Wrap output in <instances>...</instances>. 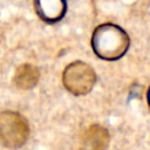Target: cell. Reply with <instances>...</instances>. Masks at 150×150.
I'll return each mask as SVG.
<instances>
[{
    "instance_id": "7",
    "label": "cell",
    "mask_w": 150,
    "mask_h": 150,
    "mask_svg": "<svg viewBox=\"0 0 150 150\" xmlns=\"http://www.w3.org/2000/svg\"><path fill=\"white\" fill-rule=\"evenodd\" d=\"M146 100H148V104L150 107V87L148 88V91H146Z\"/></svg>"
},
{
    "instance_id": "4",
    "label": "cell",
    "mask_w": 150,
    "mask_h": 150,
    "mask_svg": "<svg viewBox=\"0 0 150 150\" xmlns=\"http://www.w3.org/2000/svg\"><path fill=\"white\" fill-rule=\"evenodd\" d=\"M38 16L46 23L61 21L67 12V0H34Z\"/></svg>"
},
{
    "instance_id": "2",
    "label": "cell",
    "mask_w": 150,
    "mask_h": 150,
    "mask_svg": "<svg viewBox=\"0 0 150 150\" xmlns=\"http://www.w3.org/2000/svg\"><path fill=\"white\" fill-rule=\"evenodd\" d=\"M29 136L26 118L16 111L0 112V143L9 149L22 146Z\"/></svg>"
},
{
    "instance_id": "1",
    "label": "cell",
    "mask_w": 150,
    "mask_h": 150,
    "mask_svg": "<svg viewBox=\"0 0 150 150\" xmlns=\"http://www.w3.org/2000/svg\"><path fill=\"white\" fill-rule=\"evenodd\" d=\"M130 39L127 32L111 22L97 26L91 36V48L96 56L107 61L121 59L129 49Z\"/></svg>"
},
{
    "instance_id": "5",
    "label": "cell",
    "mask_w": 150,
    "mask_h": 150,
    "mask_svg": "<svg viewBox=\"0 0 150 150\" xmlns=\"http://www.w3.org/2000/svg\"><path fill=\"white\" fill-rule=\"evenodd\" d=\"M83 142L87 150H107L110 135L107 128L100 124H93L86 130Z\"/></svg>"
},
{
    "instance_id": "6",
    "label": "cell",
    "mask_w": 150,
    "mask_h": 150,
    "mask_svg": "<svg viewBox=\"0 0 150 150\" xmlns=\"http://www.w3.org/2000/svg\"><path fill=\"white\" fill-rule=\"evenodd\" d=\"M40 77V73L38 68L33 64L25 63L21 64L14 75V83L20 89H30L36 86Z\"/></svg>"
},
{
    "instance_id": "3",
    "label": "cell",
    "mask_w": 150,
    "mask_h": 150,
    "mask_svg": "<svg viewBox=\"0 0 150 150\" xmlns=\"http://www.w3.org/2000/svg\"><path fill=\"white\" fill-rule=\"evenodd\" d=\"M62 82L70 94L75 96L87 95L96 83V73L88 63L74 61L64 68Z\"/></svg>"
}]
</instances>
